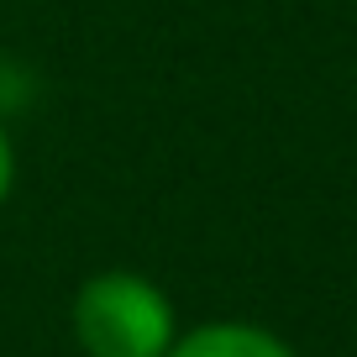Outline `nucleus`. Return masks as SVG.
Returning a JSON list of instances; mask_svg holds the SVG:
<instances>
[{
  "mask_svg": "<svg viewBox=\"0 0 357 357\" xmlns=\"http://www.w3.org/2000/svg\"><path fill=\"white\" fill-rule=\"evenodd\" d=\"M74 336L89 357H168L174 305L142 273H95L74 300Z\"/></svg>",
  "mask_w": 357,
  "mask_h": 357,
  "instance_id": "f257e3e1",
  "label": "nucleus"
},
{
  "mask_svg": "<svg viewBox=\"0 0 357 357\" xmlns=\"http://www.w3.org/2000/svg\"><path fill=\"white\" fill-rule=\"evenodd\" d=\"M168 357H294V352L263 326L215 321V326H195L190 336H174Z\"/></svg>",
  "mask_w": 357,
  "mask_h": 357,
  "instance_id": "f03ea898",
  "label": "nucleus"
},
{
  "mask_svg": "<svg viewBox=\"0 0 357 357\" xmlns=\"http://www.w3.org/2000/svg\"><path fill=\"white\" fill-rule=\"evenodd\" d=\"M11 178H16V163H11V142H6V132H0V205H6V195H11Z\"/></svg>",
  "mask_w": 357,
  "mask_h": 357,
  "instance_id": "7ed1b4c3",
  "label": "nucleus"
}]
</instances>
